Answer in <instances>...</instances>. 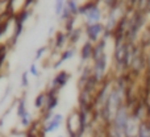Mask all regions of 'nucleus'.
<instances>
[{
  "instance_id": "nucleus-1",
  "label": "nucleus",
  "mask_w": 150,
  "mask_h": 137,
  "mask_svg": "<svg viewBox=\"0 0 150 137\" xmlns=\"http://www.w3.org/2000/svg\"><path fill=\"white\" fill-rule=\"evenodd\" d=\"M62 115H55L49 120L46 125H45V132H54L58 127H59L61 121H62Z\"/></svg>"
},
{
  "instance_id": "nucleus-2",
  "label": "nucleus",
  "mask_w": 150,
  "mask_h": 137,
  "mask_svg": "<svg viewBox=\"0 0 150 137\" xmlns=\"http://www.w3.org/2000/svg\"><path fill=\"white\" fill-rule=\"evenodd\" d=\"M104 69H105V55L103 54L95 60V71H96L95 75L98 79L101 78V75H103V72H104Z\"/></svg>"
},
{
  "instance_id": "nucleus-3",
  "label": "nucleus",
  "mask_w": 150,
  "mask_h": 137,
  "mask_svg": "<svg viewBox=\"0 0 150 137\" xmlns=\"http://www.w3.org/2000/svg\"><path fill=\"white\" fill-rule=\"evenodd\" d=\"M67 80H69V74H67V72H65V71L59 72V74L55 77V79L53 80V86H54V88H53V90L63 87V86L67 83Z\"/></svg>"
},
{
  "instance_id": "nucleus-4",
  "label": "nucleus",
  "mask_w": 150,
  "mask_h": 137,
  "mask_svg": "<svg viewBox=\"0 0 150 137\" xmlns=\"http://www.w3.org/2000/svg\"><path fill=\"white\" fill-rule=\"evenodd\" d=\"M101 29H103V26L100 25V24H90L87 28V34L88 37H90L92 41H95L96 38H98L99 33L101 32Z\"/></svg>"
},
{
  "instance_id": "nucleus-5",
  "label": "nucleus",
  "mask_w": 150,
  "mask_h": 137,
  "mask_svg": "<svg viewBox=\"0 0 150 137\" xmlns=\"http://www.w3.org/2000/svg\"><path fill=\"white\" fill-rule=\"evenodd\" d=\"M54 91L55 90H53V92H50L49 96H47V108H46L47 112H52L58 103V99H57V96L54 95Z\"/></svg>"
},
{
  "instance_id": "nucleus-6",
  "label": "nucleus",
  "mask_w": 150,
  "mask_h": 137,
  "mask_svg": "<svg viewBox=\"0 0 150 137\" xmlns=\"http://www.w3.org/2000/svg\"><path fill=\"white\" fill-rule=\"evenodd\" d=\"M91 54H93V48L90 42H87V44H84V46L82 48V58L83 60H87Z\"/></svg>"
},
{
  "instance_id": "nucleus-7",
  "label": "nucleus",
  "mask_w": 150,
  "mask_h": 137,
  "mask_svg": "<svg viewBox=\"0 0 150 137\" xmlns=\"http://www.w3.org/2000/svg\"><path fill=\"white\" fill-rule=\"evenodd\" d=\"M26 114V109H25V99H20V102H18V106H17V115L18 117H23L24 115Z\"/></svg>"
},
{
  "instance_id": "nucleus-8",
  "label": "nucleus",
  "mask_w": 150,
  "mask_h": 137,
  "mask_svg": "<svg viewBox=\"0 0 150 137\" xmlns=\"http://www.w3.org/2000/svg\"><path fill=\"white\" fill-rule=\"evenodd\" d=\"M63 7H65V0H55V13L61 15L63 12Z\"/></svg>"
},
{
  "instance_id": "nucleus-9",
  "label": "nucleus",
  "mask_w": 150,
  "mask_h": 137,
  "mask_svg": "<svg viewBox=\"0 0 150 137\" xmlns=\"http://www.w3.org/2000/svg\"><path fill=\"white\" fill-rule=\"evenodd\" d=\"M73 55H74V52H73V50H67L66 53H63L62 58H61V61L57 63V65H55V67H58V66L61 65V62H63V61H66V60H69V58H71Z\"/></svg>"
},
{
  "instance_id": "nucleus-10",
  "label": "nucleus",
  "mask_w": 150,
  "mask_h": 137,
  "mask_svg": "<svg viewBox=\"0 0 150 137\" xmlns=\"http://www.w3.org/2000/svg\"><path fill=\"white\" fill-rule=\"evenodd\" d=\"M44 100H45V95H44V94H40V95L36 98V102H34V106H36L37 108L42 107V104H44Z\"/></svg>"
},
{
  "instance_id": "nucleus-11",
  "label": "nucleus",
  "mask_w": 150,
  "mask_h": 137,
  "mask_svg": "<svg viewBox=\"0 0 150 137\" xmlns=\"http://www.w3.org/2000/svg\"><path fill=\"white\" fill-rule=\"evenodd\" d=\"M21 123H23L24 127H28V125L30 124V114H29V112H26V114L21 117Z\"/></svg>"
},
{
  "instance_id": "nucleus-12",
  "label": "nucleus",
  "mask_w": 150,
  "mask_h": 137,
  "mask_svg": "<svg viewBox=\"0 0 150 137\" xmlns=\"http://www.w3.org/2000/svg\"><path fill=\"white\" fill-rule=\"evenodd\" d=\"M67 8H69V11H70L71 13H76V11H78L76 4H75L74 0H69V3H67Z\"/></svg>"
},
{
  "instance_id": "nucleus-13",
  "label": "nucleus",
  "mask_w": 150,
  "mask_h": 137,
  "mask_svg": "<svg viewBox=\"0 0 150 137\" xmlns=\"http://www.w3.org/2000/svg\"><path fill=\"white\" fill-rule=\"evenodd\" d=\"M23 86L24 87L28 86V74H26V72H24L23 74Z\"/></svg>"
},
{
  "instance_id": "nucleus-14",
  "label": "nucleus",
  "mask_w": 150,
  "mask_h": 137,
  "mask_svg": "<svg viewBox=\"0 0 150 137\" xmlns=\"http://www.w3.org/2000/svg\"><path fill=\"white\" fill-rule=\"evenodd\" d=\"M30 74L34 75V77H37V75H38V72H37V69H36V65H32L30 66Z\"/></svg>"
},
{
  "instance_id": "nucleus-15",
  "label": "nucleus",
  "mask_w": 150,
  "mask_h": 137,
  "mask_svg": "<svg viewBox=\"0 0 150 137\" xmlns=\"http://www.w3.org/2000/svg\"><path fill=\"white\" fill-rule=\"evenodd\" d=\"M62 41H63V36H62V34H58V38H57V46L62 45Z\"/></svg>"
},
{
  "instance_id": "nucleus-16",
  "label": "nucleus",
  "mask_w": 150,
  "mask_h": 137,
  "mask_svg": "<svg viewBox=\"0 0 150 137\" xmlns=\"http://www.w3.org/2000/svg\"><path fill=\"white\" fill-rule=\"evenodd\" d=\"M45 49H46V48H41V49L38 50V52H37V55H36V58H40L42 55V53L45 52Z\"/></svg>"
},
{
  "instance_id": "nucleus-17",
  "label": "nucleus",
  "mask_w": 150,
  "mask_h": 137,
  "mask_svg": "<svg viewBox=\"0 0 150 137\" xmlns=\"http://www.w3.org/2000/svg\"><path fill=\"white\" fill-rule=\"evenodd\" d=\"M70 137H78V136H75L73 132H70Z\"/></svg>"
}]
</instances>
